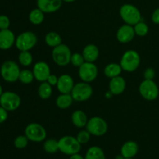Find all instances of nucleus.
Here are the masks:
<instances>
[{
  "label": "nucleus",
  "instance_id": "nucleus-1",
  "mask_svg": "<svg viewBox=\"0 0 159 159\" xmlns=\"http://www.w3.org/2000/svg\"><path fill=\"white\" fill-rule=\"evenodd\" d=\"M141 64V57L138 52L134 50H128L122 55L120 61L123 71L133 72L136 71Z\"/></svg>",
  "mask_w": 159,
  "mask_h": 159
},
{
  "label": "nucleus",
  "instance_id": "nucleus-2",
  "mask_svg": "<svg viewBox=\"0 0 159 159\" xmlns=\"http://www.w3.org/2000/svg\"><path fill=\"white\" fill-rule=\"evenodd\" d=\"M120 16L126 24L134 26L141 20L139 9L132 4H124L120 8Z\"/></svg>",
  "mask_w": 159,
  "mask_h": 159
},
{
  "label": "nucleus",
  "instance_id": "nucleus-3",
  "mask_svg": "<svg viewBox=\"0 0 159 159\" xmlns=\"http://www.w3.org/2000/svg\"><path fill=\"white\" fill-rule=\"evenodd\" d=\"M59 151L67 155H72L79 153L82 148V144L78 141L77 138L70 135L62 137L58 140Z\"/></svg>",
  "mask_w": 159,
  "mask_h": 159
},
{
  "label": "nucleus",
  "instance_id": "nucleus-4",
  "mask_svg": "<svg viewBox=\"0 0 159 159\" xmlns=\"http://www.w3.org/2000/svg\"><path fill=\"white\" fill-rule=\"evenodd\" d=\"M71 54L72 53L70 48L66 44L61 43L60 45L53 48L51 57L56 65L64 67L71 63Z\"/></svg>",
  "mask_w": 159,
  "mask_h": 159
},
{
  "label": "nucleus",
  "instance_id": "nucleus-5",
  "mask_svg": "<svg viewBox=\"0 0 159 159\" xmlns=\"http://www.w3.org/2000/svg\"><path fill=\"white\" fill-rule=\"evenodd\" d=\"M21 70L20 67L13 61H6L2 65L0 74L2 78L7 82H15L19 80V76Z\"/></svg>",
  "mask_w": 159,
  "mask_h": 159
},
{
  "label": "nucleus",
  "instance_id": "nucleus-6",
  "mask_svg": "<svg viewBox=\"0 0 159 159\" xmlns=\"http://www.w3.org/2000/svg\"><path fill=\"white\" fill-rule=\"evenodd\" d=\"M37 37L34 33L26 31L20 34L16 38L15 46L20 51H30L36 46Z\"/></svg>",
  "mask_w": 159,
  "mask_h": 159
},
{
  "label": "nucleus",
  "instance_id": "nucleus-7",
  "mask_svg": "<svg viewBox=\"0 0 159 159\" xmlns=\"http://www.w3.org/2000/svg\"><path fill=\"white\" fill-rule=\"evenodd\" d=\"M93 87L89 85V83L82 81L79 83L75 84L71 92L73 99L76 102H84L88 100L93 96Z\"/></svg>",
  "mask_w": 159,
  "mask_h": 159
},
{
  "label": "nucleus",
  "instance_id": "nucleus-8",
  "mask_svg": "<svg viewBox=\"0 0 159 159\" xmlns=\"http://www.w3.org/2000/svg\"><path fill=\"white\" fill-rule=\"evenodd\" d=\"M139 93L142 98L148 101H154L158 97L159 89L154 80L144 79L139 85Z\"/></svg>",
  "mask_w": 159,
  "mask_h": 159
},
{
  "label": "nucleus",
  "instance_id": "nucleus-9",
  "mask_svg": "<svg viewBox=\"0 0 159 159\" xmlns=\"http://www.w3.org/2000/svg\"><path fill=\"white\" fill-rule=\"evenodd\" d=\"M85 127L91 135L96 137L103 136L108 130V124L107 121L100 116H93L90 118Z\"/></svg>",
  "mask_w": 159,
  "mask_h": 159
},
{
  "label": "nucleus",
  "instance_id": "nucleus-10",
  "mask_svg": "<svg viewBox=\"0 0 159 159\" xmlns=\"http://www.w3.org/2000/svg\"><path fill=\"white\" fill-rule=\"evenodd\" d=\"M21 99L16 93L11 91L3 92L0 96V106L8 112L15 111L20 107Z\"/></svg>",
  "mask_w": 159,
  "mask_h": 159
},
{
  "label": "nucleus",
  "instance_id": "nucleus-11",
  "mask_svg": "<svg viewBox=\"0 0 159 159\" xmlns=\"http://www.w3.org/2000/svg\"><path fill=\"white\" fill-rule=\"evenodd\" d=\"M25 135L32 142H41L46 139L47 131L41 124L30 123L26 127Z\"/></svg>",
  "mask_w": 159,
  "mask_h": 159
},
{
  "label": "nucleus",
  "instance_id": "nucleus-12",
  "mask_svg": "<svg viewBox=\"0 0 159 159\" xmlns=\"http://www.w3.org/2000/svg\"><path fill=\"white\" fill-rule=\"evenodd\" d=\"M79 76L82 82H93L98 76V68L94 62L85 61L79 68Z\"/></svg>",
  "mask_w": 159,
  "mask_h": 159
},
{
  "label": "nucleus",
  "instance_id": "nucleus-13",
  "mask_svg": "<svg viewBox=\"0 0 159 159\" xmlns=\"http://www.w3.org/2000/svg\"><path fill=\"white\" fill-rule=\"evenodd\" d=\"M33 73L34 78L38 82H46L48 78L51 75V68L48 63L45 61H38L34 65L33 68Z\"/></svg>",
  "mask_w": 159,
  "mask_h": 159
},
{
  "label": "nucleus",
  "instance_id": "nucleus-14",
  "mask_svg": "<svg viewBox=\"0 0 159 159\" xmlns=\"http://www.w3.org/2000/svg\"><path fill=\"white\" fill-rule=\"evenodd\" d=\"M134 26L124 24L118 29L116 32V39L121 43H127L131 41L135 37Z\"/></svg>",
  "mask_w": 159,
  "mask_h": 159
},
{
  "label": "nucleus",
  "instance_id": "nucleus-15",
  "mask_svg": "<svg viewBox=\"0 0 159 159\" xmlns=\"http://www.w3.org/2000/svg\"><path fill=\"white\" fill-rule=\"evenodd\" d=\"M62 0H37V6L44 13H53L61 9Z\"/></svg>",
  "mask_w": 159,
  "mask_h": 159
},
{
  "label": "nucleus",
  "instance_id": "nucleus-16",
  "mask_svg": "<svg viewBox=\"0 0 159 159\" xmlns=\"http://www.w3.org/2000/svg\"><path fill=\"white\" fill-rule=\"evenodd\" d=\"M16 37L13 32L10 30H0V49L3 51L9 50L15 44Z\"/></svg>",
  "mask_w": 159,
  "mask_h": 159
},
{
  "label": "nucleus",
  "instance_id": "nucleus-17",
  "mask_svg": "<svg viewBox=\"0 0 159 159\" xmlns=\"http://www.w3.org/2000/svg\"><path fill=\"white\" fill-rule=\"evenodd\" d=\"M75 83L72 77L68 74L61 75L58 77L57 89L60 93H71Z\"/></svg>",
  "mask_w": 159,
  "mask_h": 159
},
{
  "label": "nucleus",
  "instance_id": "nucleus-18",
  "mask_svg": "<svg viewBox=\"0 0 159 159\" xmlns=\"http://www.w3.org/2000/svg\"><path fill=\"white\" fill-rule=\"evenodd\" d=\"M126 81L125 79L120 75L117 77L110 79V83H109V89L110 92L114 96L122 94L126 89Z\"/></svg>",
  "mask_w": 159,
  "mask_h": 159
},
{
  "label": "nucleus",
  "instance_id": "nucleus-19",
  "mask_svg": "<svg viewBox=\"0 0 159 159\" xmlns=\"http://www.w3.org/2000/svg\"><path fill=\"white\" fill-rule=\"evenodd\" d=\"M138 144L135 141H126L121 147L120 154L124 158H133L138 154Z\"/></svg>",
  "mask_w": 159,
  "mask_h": 159
},
{
  "label": "nucleus",
  "instance_id": "nucleus-20",
  "mask_svg": "<svg viewBox=\"0 0 159 159\" xmlns=\"http://www.w3.org/2000/svg\"><path fill=\"white\" fill-rule=\"evenodd\" d=\"M82 54L85 61L95 62L99 57V51L96 45L90 43L83 48Z\"/></svg>",
  "mask_w": 159,
  "mask_h": 159
},
{
  "label": "nucleus",
  "instance_id": "nucleus-21",
  "mask_svg": "<svg viewBox=\"0 0 159 159\" xmlns=\"http://www.w3.org/2000/svg\"><path fill=\"white\" fill-rule=\"evenodd\" d=\"M71 119L73 125L75 126L78 128L85 127L89 120L86 113L80 110H77L73 112Z\"/></svg>",
  "mask_w": 159,
  "mask_h": 159
},
{
  "label": "nucleus",
  "instance_id": "nucleus-22",
  "mask_svg": "<svg viewBox=\"0 0 159 159\" xmlns=\"http://www.w3.org/2000/svg\"><path fill=\"white\" fill-rule=\"evenodd\" d=\"M72 96H71V93H61L56 99V106L58 107L59 109L61 110H65L68 109L72 105L73 103Z\"/></svg>",
  "mask_w": 159,
  "mask_h": 159
},
{
  "label": "nucleus",
  "instance_id": "nucleus-23",
  "mask_svg": "<svg viewBox=\"0 0 159 159\" xmlns=\"http://www.w3.org/2000/svg\"><path fill=\"white\" fill-rule=\"evenodd\" d=\"M123 69L120 64L110 63L107 65L104 68V74L107 78L113 79V78L120 75Z\"/></svg>",
  "mask_w": 159,
  "mask_h": 159
},
{
  "label": "nucleus",
  "instance_id": "nucleus-24",
  "mask_svg": "<svg viewBox=\"0 0 159 159\" xmlns=\"http://www.w3.org/2000/svg\"><path fill=\"white\" fill-rule=\"evenodd\" d=\"M44 40L48 46L53 48L62 43V38L60 36V34L56 32H54V31L48 33L45 35Z\"/></svg>",
  "mask_w": 159,
  "mask_h": 159
},
{
  "label": "nucleus",
  "instance_id": "nucleus-25",
  "mask_svg": "<svg viewBox=\"0 0 159 159\" xmlns=\"http://www.w3.org/2000/svg\"><path fill=\"white\" fill-rule=\"evenodd\" d=\"M52 85H50L48 82H43L39 85L37 93L38 96L42 99H48L52 95Z\"/></svg>",
  "mask_w": 159,
  "mask_h": 159
},
{
  "label": "nucleus",
  "instance_id": "nucleus-26",
  "mask_svg": "<svg viewBox=\"0 0 159 159\" xmlns=\"http://www.w3.org/2000/svg\"><path fill=\"white\" fill-rule=\"evenodd\" d=\"M85 159H106V156L101 148L98 146H93L87 151Z\"/></svg>",
  "mask_w": 159,
  "mask_h": 159
},
{
  "label": "nucleus",
  "instance_id": "nucleus-27",
  "mask_svg": "<svg viewBox=\"0 0 159 159\" xmlns=\"http://www.w3.org/2000/svg\"><path fill=\"white\" fill-rule=\"evenodd\" d=\"M29 20L34 25L41 24L44 20V12L38 8L32 9L29 13Z\"/></svg>",
  "mask_w": 159,
  "mask_h": 159
},
{
  "label": "nucleus",
  "instance_id": "nucleus-28",
  "mask_svg": "<svg viewBox=\"0 0 159 159\" xmlns=\"http://www.w3.org/2000/svg\"><path fill=\"white\" fill-rule=\"evenodd\" d=\"M43 150L48 154H54L59 151L58 141L55 139H48L43 143Z\"/></svg>",
  "mask_w": 159,
  "mask_h": 159
},
{
  "label": "nucleus",
  "instance_id": "nucleus-29",
  "mask_svg": "<svg viewBox=\"0 0 159 159\" xmlns=\"http://www.w3.org/2000/svg\"><path fill=\"white\" fill-rule=\"evenodd\" d=\"M34 79H35V78H34L33 71H30L29 69H23L20 71L19 80L23 84L28 85V84L32 83Z\"/></svg>",
  "mask_w": 159,
  "mask_h": 159
},
{
  "label": "nucleus",
  "instance_id": "nucleus-30",
  "mask_svg": "<svg viewBox=\"0 0 159 159\" xmlns=\"http://www.w3.org/2000/svg\"><path fill=\"white\" fill-rule=\"evenodd\" d=\"M18 59L20 65L24 67L30 66L33 62V56L30 51H20Z\"/></svg>",
  "mask_w": 159,
  "mask_h": 159
},
{
  "label": "nucleus",
  "instance_id": "nucleus-31",
  "mask_svg": "<svg viewBox=\"0 0 159 159\" xmlns=\"http://www.w3.org/2000/svg\"><path fill=\"white\" fill-rule=\"evenodd\" d=\"M134 29L135 34L138 37H144L147 35L149 30L148 26L141 20L134 26Z\"/></svg>",
  "mask_w": 159,
  "mask_h": 159
},
{
  "label": "nucleus",
  "instance_id": "nucleus-32",
  "mask_svg": "<svg viewBox=\"0 0 159 159\" xmlns=\"http://www.w3.org/2000/svg\"><path fill=\"white\" fill-rule=\"evenodd\" d=\"M85 62V58H84L82 54H80L79 52L72 53L71 57V64L72 65H74L75 67H79L82 65H83Z\"/></svg>",
  "mask_w": 159,
  "mask_h": 159
},
{
  "label": "nucleus",
  "instance_id": "nucleus-33",
  "mask_svg": "<svg viewBox=\"0 0 159 159\" xmlns=\"http://www.w3.org/2000/svg\"><path fill=\"white\" fill-rule=\"evenodd\" d=\"M29 139L26 135H20L14 140V145L18 149H23L27 146Z\"/></svg>",
  "mask_w": 159,
  "mask_h": 159
},
{
  "label": "nucleus",
  "instance_id": "nucleus-34",
  "mask_svg": "<svg viewBox=\"0 0 159 159\" xmlns=\"http://www.w3.org/2000/svg\"><path fill=\"white\" fill-rule=\"evenodd\" d=\"M90 138H91V134H90L87 130H81L80 132L78 133L77 137H76L78 141H79L81 144H84L88 143L89 141Z\"/></svg>",
  "mask_w": 159,
  "mask_h": 159
},
{
  "label": "nucleus",
  "instance_id": "nucleus-35",
  "mask_svg": "<svg viewBox=\"0 0 159 159\" xmlns=\"http://www.w3.org/2000/svg\"><path fill=\"white\" fill-rule=\"evenodd\" d=\"M10 26V20L6 15H0V30L9 29Z\"/></svg>",
  "mask_w": 159,
  "mask_h": 159
},
{
  "label": "nucleus",
  "instance_id": "nucleus-36",
  "mask_svg": "<svg viewBox=\"0 0 159 159\" xmlns=\"http://www.w3.org/2000/svg\"><path fill=\"white\" fill-rule=\"evenodd\" d=\"M144 79H148V80H153L154 78L155 77V71L152 68H147L144 71Z\"/></svg>",
  "mask_w": 159,
  "mask_h": 159
},
{
  "label": "nucleus",
  "instance_id": "nucleus-37",
  "mask_svg": "<svg viewBox=\"0 0 159 159\" xmlns=\"http://www.w3.org/2000/svg\"><path fill=\"white\" fill-rule=\"evenodd\" d=\"M8 118V111L0 106V124L4 123Z\"/></svg>",
  "mask_w": 159,
  "mask_h": 159
},
{
  "label": "nucleus",
  "instance_id": "nucleus-38",
  "mask_svg": "<svg viewBox=\"0 0 159 159\" xmlns=\"http://www.w3.org/2000/svg\"><path fill=\"white\" fill-rule=\"evenodd\" d=\"M57 81H58V78H57L55 75L51 74L49 75V77L48 78L46 82H48L50 85L54 86V85H57Z\"/></svg>",
  "mask_w": 159,
  "mask_h": 159
},
{
  "label": "nucleus",
  "instance_id": "nucleus-39",
  "mask_svg": "<svg viewBox=\"0 0 159 159\" xmlns=\"http://www.w3.org/2000/svg\"><path fill=\"white\" fill-rule=\"evenodd\" d=\"M152 21L155 24H159V8H157L155 9L152 14Z\"/></svg>",
  "mask_w": 159,
  "mask_h": 159
},
{
  "label": "nucleus",
  "instance_id": "nucleus-40",
  "mask_svg": "<svg viewBox=\"0 0 159 159\" xmlns=\"http://www.w3.org/2000/svg\"><path fill=\"white\" fill-rule=\"evenodd\" d=\"M69 159H85V158H83L82 155H79V153H77V154H75V155H71Z\"/></svg>",
  "mask_w": 159,
  "mask_h": 159
},
{
  "label": "nucleus",
  "instance_id": "nucleus-41",
  "mask_svg": "<svg viewBox=\"0 0 159 159\" xmlns=\"http://www.w3.org/2000/svg\"><path fill=\"white\" fill-rule=\"evenodd\" d=\"M63 2H68V3H71V2H74L75 1H76V0H62Z\"/></svg>",
  "mask_w": 159,
  "mask_h": 159
},
{
  "label": "nucleus",
  "instance_id": "nucleus-42",
  "mask_svg": "<svg viewBox=\"0 0 159 159\" xmlns=\"http://www.w3.org/2000/svg\"><path fill=\"white\" fill-rule=\"evenodd\" d=\"M3 93V89H2V85H0V96H2V94Z\"/></svg>",
  "mask_w": 159,
  "mask_h": 159
},
{
  "label": "nucleus",
  "instance_id": "nucleus-43",
  "mask_svg": "<svg viewBox=\"0 0 159 159\" xmlns=\"http://www.w3.org/2000/svg\"><path fill=\"white\" fill-rule=\"evenodd\" d=\"M124 159H133V158H124Z\"/></svg>",
  "mask_w": 159,
  "mask_h": 159
}]
</instances>
